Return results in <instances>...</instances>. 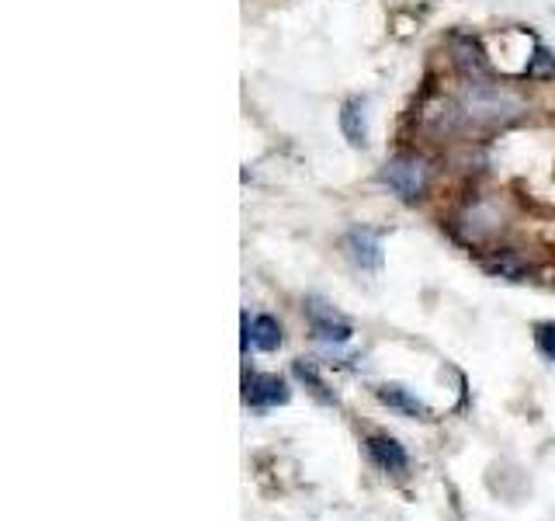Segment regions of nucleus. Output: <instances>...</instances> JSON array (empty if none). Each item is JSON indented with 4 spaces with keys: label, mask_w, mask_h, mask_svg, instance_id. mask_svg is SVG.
<instances>
[{
    "label": "nucleus",
    "mask_w": 555,
    "mask_h": 521,
    "mask_svg": "<svg viewBox=\"0 0 555 521\" xmlns=\"http://www.w3.org/2000/svg\"><path fill=\"white\" fill-rule=\"evenodd\" d=\"M459 109L468 122H476V126H507V122L528 112V101L507 84L468 80L459 94Z\"/></svg>",
    "instance_id": "1"
},
{
    "label": "nucleus",
    "mask_w": 555,
    "mask_h": 521,
    "mask_svg": "<svg viewBox=\"0 0 555 521\" xmlns=\"http://www.w3.org/2000/svg\"><path fill=\"white\" fill-rule=\"evenodd\" d=\"M382 185H389L403 202H421L430 188V164L424 153L399 150L382 164Z\"/></svg>",
    "instance_id": "2"
},
{
    "label": "nucleus",
    "mask_w": 555,
    "mask_h": 521,
    "mask_svg": "<svg viewBox=\"0 0 555 521\" xmlns=\"http://www.w3.org/2000/svg\"><path fill=\"white\" fill-rule=\"evenodd\" d=\"M500 230H503V213H500V205L490 202V199L468 202L462 213L455 216V233L465 243H482V240H490Z\"/></svg>",
    "instance_id": "3"
},
{
    "label": "nucleus",
    "mask_w": 555,
    "mask_h": 521,
    "mask_svg": "<svg viewBox=\"0 0 555 521\" xmlns=\"http://www.w3.org/2000/svg\"><path fill=\"white\" fill-rule=\"evenodd\" d=\"M306 317L312 323V334H317L320 341L326 344H347L354 338V327L347 317H340V313L323 303L320 295H312V300H306Z\"/></svg>",
    "instance_id": "4"
},
{
    "label": "nucleus",
    "mask_w": 555,
    "mask_h": 521,
    "mask_svg": "<svg viewBox=\"0 0 555 521\" xmlns=\"http://www.w3.org/2000/svg\"><path fill=\"white\" fill-rule=\"evenodd\" d=\"M448 52H451V66H455L465 80H486V77H490V60H486L479 39H473V35L455 31L448 39Z\"/></svg>",
    "instance_id": "5"
},
{
    "label": "nucleus",
    "mask_w": 555,
    "mask_h": 521,
    "mask_svg": "<svg viewBox=\"0 0 555 521\" xmlns=\"http://www.w3.org/2000/svg\"><path fill=\"white\" fill-rule=\"evenodd\" d=\"M243 399L257 410H268L278 404H288V386L282 376H271V372H254L243 382Z\"/></svg>",
    "instance_id": "6"
},
{
    "label": "nucleus",
    "mask_w": 555,
    "mask_h": 521,
    "mask_svg": "<svg viewBox=\"0 0 555 521\" xmlns=\"http://www.w3.org/2000/svg\"><path fill=\"white\" fill-rule=\"evenodd\" d=\"M344 254L354 268L361 271H378L382 268V240L375 230H351L344 237Z\"/></svg>",
    "instance_id": "7"
},
{
    "label": "nucleus",
    "mask_w": 555,
    "mask_h": 521,
    "mask_svg": "<svg viewBox=\"0 0 555 521\" xmlns=\"http://www.w3.org/2000/svg\"><path fill=\"white\" fill-rule=\"evenodd\" d=\"M364 452H369V459L382 469V473H406V466H410L406 448L399 445L392 434H369Z\"/></svg>",
    "instance_id": "8"
},
{
    "label": "nucleus",
    "mask_w": 555,
    "mask_h": 521,
    "mask_svg": "<svg viewBox=\"0 0 555 521\" xmlns=\"http://www.w3.org/2000/svg\"><path fill=\"white\" fill-rule=\"evenodd\" d=\"M375 396H378L386 407L403 410L406 417H421V421H430V417H434V410L424 404L421 396H413L406 386H396V382H386V386H378V390H375Z\"/></svg>",
    "instance_id": "9"
},
{
    "label": "nucleus",
    "mask_w": 555,
    "mask_h": 521,
    "mask_svg": "<svg viewBox=\"0 0 555 521\" xmlns=\"http://www.w3.org/2000/svg\"><path fill=\"white\" fill-rule=\"evenodd\" d=\"M243 330H247L243 347L254 344L257 352H278V347H282V323H278L274 317H268V313L254 317V323L247 320V323H243Z\"/></svg>",
    "instance_id": "10"
},
{
    "label": "nucleus",
    "mask_w": 555,
    "mask_h": 521,
    "mask_svg": "<svg viewBox=\"0 0 555 521\" xmlns=\"http://www.w3.org/2000/svg\"><path fill=\"white\" fill-rule=\"evenodd\" d=\"M340 129L351 147L369 143V122H364V101L361 98H347L340 109Z\"/></svg>",
    "instance_id": "11"
},
{
    "label": "nucleus",
    "mask_w": 555,
    "mask_h": 521,
    "mask_svg": "<svg viewBox=\"0 0 555 521\" xmlns=\"http://www.w3.org/2000/svg\"><path fill=\"white\" fill-rule=\"evenodd\" d=\"M482 268L496 278H511V282H520L531 271V265L517 251H496L493 257H482Z\"/></svg>",
    "instance_id": "12"
},
{
    "label": "nucleus",
    "mask_w": 555,
    "mask_h": 521,
    "mask_svg": "<svg viewBox=\"0 0 555 521\" xmlns=\"http://www.w3.org/2000/svg\"><path fill=\"white\" fill-rule=\"evenodd\" d=\"M295 376H299L306 386H309V393L320 399V404H326V407H334L337 404V396L330 393V386L320 379V372H317V365L312 361H295Z\"/></svg>",
    "instance_id": "13"
},
{
    "label": "nucleus",
    "mask_w": 555,
    "mask_h": 521,
    "mask_svg": "<svg viewBox=\"0 0 555 521\" xmlns=\"http://www.w3.org/2000/svg\"><path fill=\"white\" fill-rule=\"evenodd\" d=\"M528 77H538V80H545V77H555V56L545 49H538L531 63H528Z\"/></svg>",
    "instance_id": "14"
},
{
    "label": "nucleus",
    "mask_w": 555,
    "mask_h": 521,
    "mask_svg": "<svg viewBox=\"0 0 555 521\" xmlns=\"http://www.w3.org/2000/svg\"><path fill=\"white\" fill-rule=\"evenodd\" d=\"M534 341H538V347H542V355L555 361V323H538Z\"/></svg>",
    "instance_id": "15"
}]
</instances>
